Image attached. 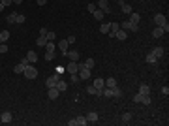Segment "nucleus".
Instances as JSON below:
<instances>
[{
  "label": "nucleus",
  "mask_w": 169,
  "mask_h": 126,
  "mask_svg": "<svg viewBox=\"0 0 169 126\" xmlns=\"http://www.w3.org/2000/svg\"><path fill=\"white\" fill-rule=\"evenodd\" d=\"M86 92H88V94H92V96H98V94H102V90H98L96 89V87H88V89H86Z\"/></svg>",
  "instance_id": "23"
},
{
  "label": "nucleus",
  "mask_w": 169,
  "mask_h": 126,
  "mask_svg": "<svg viewBox=\"0 0 169 126\" xmlns=\"http://www.w3.org/2000/svg\"><path fill=\"white\" fill-rule=\"evenodd\" d=\"M100 32H102V34H107V32H109V23H102V27H100Z\"/></svg>",
  "instance_id": "32"
},
{
  "label": "nucleus",
  "mask_w": 169,
  "mask_h": 126,
  "mask_svg": "<svg viewBox=\"0 0 169 126\" xmlns=\"http://www.w3.org/2000/svg\"><path fill=\"white\" fill-rule=\"evenodd\" d=\"M55 59V53H51V51H45V60H53Z\"/></svg>",
  "instance_id": "38"
},
{
  "label": "nucleus",
  "mask_w": 169,
  "mask_h": 126,
  "mask_svg": "<svg viewBox=\"0 0 169 126\" xmlns=\"http://www.w3.org/2000/svg\"><path fill=\"white\" fill-rule=\"evenodd\" d=\"M116 2H118V0H116Z\"/></svg>",
  "instance_id": "51"
},
{
  "label": "nucleus",
  "mask_w": 169,
  "mask_h": 126,
  "mask_svg": "<svg viewBox=\"0 0 169 126\" xmlns=\"http://www.w3.org/2000/svg\"><path fill=\"white\" fill-rule=\"evenodd\" d=\"M25 21H27V17H25L23 13H17V15H15V23H17V25H23Z\"/></svg>",
  "instance_id": "30"
},
{
  "label": "nucleus",
  "mask_w": 169,
  "mask_h": 126,
  "mask_svg": "<svg viewBox=\"0 0 169 126\" xmlns=\"http://www.w3.org/2000/svg\"><path fill=\"white\" fill-rule=\"evenodd\" d=\"M162 94H164V96L169 94V87H162Z\"/></svg>",
  "instance_id": "43"
},
{
  "label": "nucleus",
  "mask_w": 169,
  "mask_h": 126,
  "mask_svg": "<svg viewBox=\"0 0 169 126\" xmlns=\"http://www.w3.org/2000/svg\"><path fill=\"white\" fill-rule=\"evenodd\" d=\"M55 87H57V89L60 90V92H64V90L68 89V83L64 81V79H58V81H57V85H55Z\"/></svg>",
  "instance_id": "11"
},
{
  "label": "nucleus",
  "mask_w": 169,
  "mask_h": 126,
  "mask_svg": "<svg viewBox=\"0 0 169 126\" xmlns=\"http://www.w3.org/2000/svg\"><path fill=\"white\" fill-rule=\"evenodd\" d=\"M115 38H116V40H120V41H124L126 38H128V32H126V30H118V32H115Z\"/></svg>",
  "instance_id": "14"
},
{
  "label": "nucleus",
  "mask_w": 169,
  "mask_h": 126,
  "mask_svg": "<svg viewBox=\"0 0 169 126\" xmlns=\"http://www.w3.org/2000/svg\"><path fill=\"white\" fill-rule=\"evenodd\" d=\"M66 72L70 73V75H71V73H77V72H79V64L73 62V60H70V62H68V66H66Z\"/></svg>",
  "instance_id": "5"
},
{
  "label": "nucleus",
  "mask_w": 169,
  "mask_h": 126,
  "mask_svg": "<svg viewBox=\"0 0 169 126\" xmlns=\"http://www.w3.org/2000/svg\"><path fill=\"white\" fill-rule=\"evenodd\" d=\"M23 72H25V66H23V64L19 62L17 66H15V73H23Z\"/></svg>",
  "instance_id": "36"
},
{
  "label": "nucleus",
  "mask_w": 169,
  "mask_h": 126,
  "mask_svg": "<svg viewBox=\"0 0 169 126\" xmlns=\"http://www.w3.org/2000/svg\"><path fill=\"white\" fill-rule=\"evenodd\" d=\"M132 113H124V115H122V117H120V121H122V124H130V122H132Z\"/></svg>",
  "instance_id": "18"
},
{
  "label": "nucleus",
  "mask_w": 169,
  "mask_h": 126,
  "mask_svg": "<svg viewBox=\"0 0 169 126\" xmlns=\"http://www.w3.org/2000/svg\"><path fill=\"white\" fill-rule=\"evenodd\" d=\"M40 36H47V28H40Z\"/></svg>",
  "instance_id": "44"
},
{
  "label": "nucleus",
  "mask_w": 169,
  "mask_h": 126,
  "mask_svg": "<svg viewBox=\"0 0 169 126\" xmlns=\"http://www.w3.org/2000/svg\"><path fill=\"white\" fill-rule=\"evenodd\" d=\"M45 43H47V38H43V36H40L38 40H36V45H41V47H45Z\"/></svg>",
  "instance_id": "33"
},
{
  "label": "nucleus",
  "mask_w": 169,
  "mask_h": 126,
  "mask_svg": "<svg viewBox=\"0 0 169 126\" xmlns=\"http://www.w3.org/2000/svg\"><path fill=\"white\" fill-rule=\"evenodd\" d=\"M145 60H147L148 64H156V62H158V59H156V57H154L152 53H148V55H147V59H145Z\"/></svg>",
  "instance_id": "31"
},
{
  "label": "nucleus",
  "mask_w": 169,
  "mask_h": 126,
  "mask_svg": "<svg viewBox=\"0 0 169 126\" xmlns=\"http://www.w3.org/2000/svg\"><path fill=\"white\" fill-rule=\"evenodd\" d=\"M86 122H90V124L98 122V113H96V111H90L88 115H86Z\"/></svg>",
  "instance_id": "10"
},
{
  "label": "nucleus",
  "mask_w": 169,
  "mask_h": 126,
  "mask_svg": "<svg viewBox=\"0 0 169 126\" xmlns=\"http://www.w3.org/2000/svg\"><path fill=\"white\" fill-rule=\"evenodd\" d=\"M120 9H122V13H128V15L134 11V9H132V6H130V4H124V2L120 4Z\"/></svg>",
  "instance_id": "20"
},
{
  "label": "nucleus",
  "mask_w": 169,
  "mask_h": 126,
  "mask_svg": "<svg viewBox=\"0 0 169 126\" xmlns=\"http://www.w3.org/2000/svg\"><path fill=\"white\" fill-rule=\"evenodd\" d=\"M94 87L98 90H102L103 87H105V79H102V77H98V79H94Z\"/></svg>",
  "instance_id": "15"
},
{
  "label": "nucleus",
  "mask_w": 169,
  "mask_h": 126,
  "mask_svg": "<svg viewBox=\"0 0 169 126\" xmlns=\"http://www.w3.org/2000/svg\"><path fill=\"white\" fill-rule=\"evenodd\" d=\"M139 94H143V96H145V94H150L148 85H141V87H139Z\"/></svg>",
  "instance_id": "29"
},
{
  "label": "nucleus",
  "mask_w": 169,
  "mask_h": 126,
  "mask_svg": "<svg viewBox=\"0 0 169 126\" xmlns=\"http://www.w3.org/2000/svg\"><path fill=\"white\" fill-rule=\"evenodd\" d=\"M0 32H2V30H0Z\"/></svg>",
  "instance_id": "52"
},
{
  "label": "nucleus",
  "mask_w": 169,
  "mask_h": 126,
  "mask_svg": "<svg viewBox=\"0 0 169 126\" xmlns=\"http://www.w3.org/2000/svg\"><path fill=\"white\" fill-rule=\"evenodd\" d=\"M15 15H17V13H9L8 17H6V21H8L9 25H11V23H15Z\"/></svg>",
  "instance_id": "37"
},
{
  "label": "nucleus",
  "mask_w": 169,
  "mask_h": 126,
  "mask_svg": "<svg viewBox=\"0 0 169 126\" xmlns=\"http://www.w3.org/2000/svg\"><path fill=\"white\" fill-rule=\"evenodd\" d=\"M0 43H2V41H0Z\"/></svg>",
  "instance_id": "50"
},
{
  "label": "nucleus",
  "mask_w": 169,
  "mask_h": 126,
  "mask_svg": "<svg viewBox=\"0 0 169 126\" xmlns=\"http://www.w3.org/2000/svg\"><path fill=\"white\" fill-rule=\"evenodd\" d=\"M154 23H156V27H162V28H164V32H169V23H167V19H165V15L156 13L154 15Z\"/></svg>",
  "instance_id": "1"
},
{
  "label": "nucleus",
  "mask_w": 169,
  "mask_h": 126,
  "mask_svg": "<svg viewBox=\"0 0 169 126\" xmlns=\"http://www.w3.org/2000/svg\"><path fill=\"white\" fill-rule=\"evenodd\" d=\"M60 79V75L58 73H55V75H51V77H47V81H45V85H47V89H51V87H55L57 85V81Z\"/></svg>",
  "instance_id": "7"
},
{
  "label": "nucleus",
  "mask_w": 169,
  "mask_h": 126,
  "mask_svg": "<svg viewBox=\"0 0 169 126\" xmlns=\"http://www.w3.org/2000/svg\"><path fill=\"white\" fill-rule=\"evenodd\" d=\"M13 121V115L9 111H4L2 115H0V122H4V124H9V122Z\"/></svg>",
  "instance_id": "6"
},
{
  "label": "nucleus",
  "mask_w": 169,
  "mask_h": 126,
  "mask_svg": "<svg viewBox=\"0 0 169 126\" xmlns=\"http://www.w3.org/2000/svg\"><path fill=\"white\" fill-rule=\"evenodd\" d=\"M25 77H27V79H36V77H38V70H36L34 66H30V64H27V66H25Z\"/></svg>",
  "instance_id": "2"
},
{
  "label": "nucleus",
  "mask_w": 169,
  "mask_h": 126,
  "mask_svg": "<svg viewBox=\"0 0 169 126\" xmlns=\"http://www.w3.org/2000/svg\"><path fill=\"white\" fill-rule=\"evenodd\" d=\"M98 9H102L103 13H111V6H109V0H98Z\"/></svg>",
  "instance_id": "3"
},
{
  "label": "nucleus",
  "mask_w": 169,
  "mask_h": 126,
  "mask_svg": "<svg viewBox=\"0 0 169 126\" xmlns=\"http://www.w3.org/2000/svg\"><path fill=\"white\" fill-rule=\"evenodd\" d=\"M4 8H6V6H4V4H2V2H0V11H2V9H4Z\"/></svg>",
  "instance_id": "49"
},
{
  "label": "nucleus",
  "mask_w": 169,
  "mask_h": 126,
  "mask_svg": "<svg viewBox=\"0 0 169 126\" xmlns=\"http://www.w3.org/2000/svg\"><path fill=\"white\" fill-rule=\"evenodd\" d=\"M66 41H68L70 45H71V43H75V36H68V38H66Z\"/></svg>",
  "instance_id": "42"
},
{
  "label": "nucleus",
  "mask_w": 169,
  "mask_h": 126,
  "mask_svg": "<svg viewBox=\"0 0 169 126\" xmlns=\"http://www.w3.org/2000/svg\"><path fill=\"white\" fill-rule=\"evenodd\" d=\"M8 40H9V32H8V30H2V32H0V41H2V43H6Z\"/></svg>",
  "instance_id": "25"
},
{
  "label": "nucleus",
  "mask_w": 169,
  "mask_h": 126,
  "mask_svg": "<svg viewBox=\"0 0 169 126\" xmlns=\"http://www.w3.org/2000/svg\"><path fill=\"white\" fill-rule=\"evenodd\" d=\"M75 124L77 126H86L88 122H86V117H75Z\"/></svg>",
  "instance_id": "26"
},
{
  "label": "nucleus",
  "mask_w": 169,
  "mask_h": 126,
  "mask_svg": "<svg viewBox=\"0 0 169 126\" xmlns=\"http://www.w3.org/2000/svg\"><path fill=\"white\" fill-rule=\"evenodd\" d=\"M111 92H113V98H122V90H120L118 87H113Z\"/></svg>",
  "instance_id": "24"
},
{
  "label": "nucleus",
  "mask_w": 169,
  "mask_h": 126,
  "mask_svg": "<svg viewBox=\"0 0 169 126\" xmlns=\"http://www.w3.org/2000/svg\"><path fill=\"white\" fill-rule=\"evenodd\" d=\"M68 45H70V43H68L66 40H60V43H57V47L60 49V53H62L64 57H66V53H68Z\"/></svg>",
  "instance_id": "8"
},
{
  "label": "nucleus",
  "mask_w": 169,
  "mask_h": 126,
  "mask_svg": "<svg viewBox=\"0 0 169 126\" xmlns=\"http://www.w3.org/2000/svg\"><path fill=\"white\" fill-rule=\"evenodd\" d=\"M11 2H15L17 6H19V4H23V0H11Z\"/></svg>",
  "instance_id": "48"
},
{
  "label": "nucleus",
  "mask_w": 169,
  "mask_h": 126,
  "mask_svg": "<svg viewBox=\"0 0 169 126\" xmlns=\"http://www.w3.org/2000/svg\"><path fill=\"white\" fill-rule=\"evenodd\" d=\"M47 41H55V38H57V34H55V32H51V30H47Z\"/></svg>",
  "instance_id": "34"
},
{
  "label": "nucleus",
  "mask_w": 169,
  "mask_h": 126,
  "mask_svg": "<svg viewBox=\"0 0 169 126\" xmlns=\"http://www.w3.org/2000/svg\"><path fill=\"white\" fill-rule=\"evenodd\" d=\"M58 94H60V90H58L57 87H51V89H49V92H47L49 100H57V98H58Z\"/></svg>",
  "instance_id": "9"
},
{
  "label": "nucleus",
  "mask_w": 169,
  "mask_h": 126,
  "mask_svg": "<svg viewBox=\"0 0 169 126\" xmlns=\"http://www.w3.org/2000/svg\"><path fill=\"white\" fill-rule=\"evenodd\" d=\"M4 53H8V45H6V43H0V55H4Z\"/></svg>",
  "instance_id": "39"
},
{
  "label": "nucleus",
  "mask_w": 169,
  "mask_h": 126,
  "mask_svg": "<svg viewBox=\"0 0 169 126\" xmlns=\"http://www.w3.org/2000/svg\"><path fill=\"white\" fill-rule=\"evenodd\" d=\"M105 87H109V89L116 87V79H115V77H109V79H105Z\"/></svg>",
  "instance_id": "28"
},
{
  "label": "nucleus",
  "mask_w": 169,
  "mask_h": 126,
  "mask_svg": "<svg viewBox=\"0 0 169 126\" xmlns=\"http://www.w3.org/2000/svg\"><path fill=\"white\" fill-rule=\"evenodd\" d=\"M86 9H88L90 13H94V11H96V9H98V6H96V4H92V2H90V4L86 6Z\"/></svg>",
  "instance_id": "35"
},
{
  "label": "nucleus",
  "mask_w": 169,
  "mask_h": 126,
  "mask_svg": "<svg viewBox=\"0 0 169 126\" xmlns=\"http://www.w3.org/2000/svg\"><path fill=\"white\" fill-rule=\"evenodd\" d=\"M2 4H4V6H9V4H11V0H2Z\"/></svg>",
  "instance_id": "47"
},
{
  "label": "nucleus",
  "mask_w": 169,
  "mask_h": 126,
  "mask_svg": "<svg viewBox=\"0 0 169 126\" xmlns=\"http://www.w3.org/2000/svg\"><path fill=\"white\" fill-rule=\"evenodd\" d=\"M45 51L55 53V51H57V43H55V41H47V43H45Z\"/></svg>",
  "instance_id": "21"
},
{
  "label": "nucleus",
  "mask_w": 169,
  "mask_h": 126,
  "mask_svg": "<svg viewBox=\"0 0 169 126\" xmlns=\"http://www.w3.org/2000/svg\"><path fill=\"white\" fill-rule=\"evenodd\" d=\"M27 59H28V62H36V60H38V53L30 49V51L27 53Z\"/></svg>",
  "instance_id": "17"
},
{
  "label": "nucleus",
  "mask_w": 169,
  "mask_h": 126,
  "mask_svg": "<svg viewBox=\"0 0 169 126\" xmlns=\"http://www.w3.org/2000/svg\"><path fill=\"white\" fill-rule=\"evenodd\" d=\"M118 30H120V25H118V23H115V21L109 23V32H113V34H115V32H118Z\"/></svg>",
  "instance_id": "22"
},
{
  "label": "nucleus",
  "mask_w": 169,
  "mask_h": 126,
  "mask_svg": "<svg viewBox=\"0 0 169 126\" xmlns=\"http://www.w3.org/2000/svg\"><path fill=\"white\" fill-rule=\"evenodd\" d=\"M130 21L135 23V25H139V21H141V15H139L137 11H132V13H130Z\"/></svg>",
  "instance_id": "16"
},
{
  "label": "nucleus",
  "mask_w": 169,
  "mask_h": 126,
  "mask_svg": "<svg viewBox=\"0 0 169 126\" xmlns=\"http://www.w3.org/2000/svg\"><path fill=\"white\" fill-rule=\"evenodd\" d=\"M150 53L154 55L156 59H162V57H164V47H154V49H152Z\"/></svg>",
  "instance_id": "12"
},
{
  "label": "nucleus",
  "mask_w": 169,
  "mask_h": 126,
  "mask_svg": "<svg viewBox=\"0 0 169 126\" xmlns=\"http://www.w3.org/2000/svg\"><path fill=\"white\" fill-rule=\"evenodd\" d=\"M122 30L137 32V30H139V25H135V23H132V21H124V23H122Z\"/></svg>",
  "instance_id": "4"
},
{
  "label": "nucleus",
  "mask_w": 169,
  "mask_h": 126,
  "mask_svg": "<svg viewBox=\"0 0 169 126\" xmlns=\"http://www.w3.org/2000/svg\"><path fill=\"white\" fill-rule=\"evenodd\" d=\"M141 98H143V94H139V92H137V94L134 96V102H135V104H141Z\"/></svg>",
  "instance_id": "40"
},
{
  "label": "nucleus",
  "mask_w": 169,
  "mask_h": 126,
  "mask_svg": "<svg viewBox=\"0 0 169 126\" xmlns=\"http://www.w3.org/2000/svg\"><path fill=\"white\" fill-rule=\"evenodd\" d=\"M71 83H79V75L77 73H71Z\"/></svg>",
  "instance_id": "41"
},
{
  "label": "nucleus",
  "mask_w": 169,
  "mask_h": 126,
  "mask_svg": "<svg viewBox=\"0 0 169 126\" xmlns=\"http://www.w3.org/2000/svg\"><path fill=\"white\" fill-rule=\"evenodd\" d=\"M164 34H165V32H164V28H162V27H156L154 30H152V36H154V38H162Z\"/></svg>",
  "instance_id": "19"
},
{
  "label": "nucleus",
  "mask_w": 169,
  "mask_h": 126,
  "mask_svg": "<svg viewBox=\"0 0 169 126\" xmlns=\"http://www.w3.org/2000/svg\"><path fill=\"white\" fill-rule=\"evenodd\" d=\"M66 57H68L70 60H73V62H77V60H79V53H77V51H68Z\"/></svg>",
  "instance_id": "13"
},
{
  "label": "nucleus",
  "mask_w": 169,
  "mask_h": 126,
  "mask_svg": "<svg viewBox=\"0 0 169 126\" xmlns=\"http://www.w3.org/2000/svg\"><path fill=\"white\" fill-rule=\"evenodd\" d=\"M21 64H23V66H27V64H28V59H27V57H25V59H21Z\"/></svg>",
  "instance_id": "46"
},
{
  "label": "nucleus",
  "mask_w": 169,
  "mask_h": 126,
  "mask_svg": "<svg viewBox=\"0 0 169 126\" xmlns=\"http://www.w3.org/2000/svg\"><path fill=\"white\" fill-rule=\"evenodd\" d=\"M36 2H38V6H45L47 4V0H36Z\"/></svg>",
  "instance_id": "45"
},
{
  "label": "nucleus",
  "mask_w": 169,
  "mask_h": 126,
  "mask_svg": "<svg viewBox=\"0 0 169 126\" xmlns=\"http://www.w3.org/2000/svg\"><path fill=\"white\" fill-rule=\"evenodd\" d=\"M92 15H94V19H96V21H103V15H105V13H103L102 9H96Z\"/></svg>",
  "instance_id": "27"
}]
</instances>
